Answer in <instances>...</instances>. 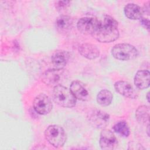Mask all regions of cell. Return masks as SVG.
Segmentation results:
<instances>
[{
	"mask_svg": "<svg viewBox=\"0 0 150 150\" xmlns=\"http://www.w3.org/2000/svg\"><path fill=\"white\" fill-rule=\"evenodd\" d=\"M93 36L103 43L111 42L118 38L119 31L118 22L112 17L105 15Z\"/></svg>",
	"mask_w": 150,
	"mask_h": 150,
	"instance_id": "cell-1",
	"label": "cell"
},
{
	"mask_svg": "<svg viewBox=\"0 0 150 150\" xmlns=\"http://www.w3.org/2000/svg\"><path fill=\"white\" fill-rule=\"evenodd\" d=\"M53 98L56 104L66 108L74 107L76 103V98L70 90L60 84L54 86L53 91Z\"/></svg>",
	"mask_w": 150,
	"mask_h": 150,
	"instance_id": "cell-2",
	"label": "cell"
},
{
	"mask_svg": "<svg viewBox=\"0 0 150 150\" xmlns=\"http://www.w3.org/2000/svg\"><path fill=\"white\" fill-rule=\"evenodd\" d=\"M45 136L46 139L56 148L62 146L66 139L64 130L58 125H49L45 131Z\"/></svg>",
	"mask_w": 150,
	"mask_h": 150,
	"instance_id": "cell-3",
	"label": "cell"
},
{
	"mask_svg": "<svg viewBox=\"0 0 150 150\" xmlns=\"http://www.w3.org/2000/svg\"><path fill=\"white\" fill-rule=\"evenodd\" d=\"M112 56L121 60H129L136 58L138 54L137 49L132 45L128 43L115 45L111 50Z\"/></svg>",
	"mask_w": 150,
	"mask_h": 150,
	"instance_id": "cell-4",
	"label": "cell"
},
{
	"mask_svg": "<svg viewBox=\"0 0 150 150\" xmlns=\"http://www.w3.org/2000/svg\"><path fill=\"white\" fill-rule=\"evenodd\" d=\"M99 25L100 21L97 19L92 17H84L79 20L77 28L83 34L93 36L98 28Z\"/></svg>",
	"mask_w": 150,
	"mask_h": 150,
	"instance_id": "cell-5",
	"label": "cell"
},
{
	"mask_svg": "<svg viewBox=\"0 0 150 150\" xmlns=\"http://www.w3.org/2000/svg\"><path fill=\"white\" fill-rule=\"evenodd\" d=\"M87 118L91 124L97 128H103L108 123L109 115L99 110H93L88 112Z\"/></svg>",
	"mask_w": 150,
	"mask_h": 150,
	"instance_id": "cell-6",
	"label": "cell"
},
{
	"mask_svg": "<svg viewBox=\"0 0 150 150\" xmlns=\"http://www.w3.org/2000/svg\"><path fill=\"white\" fill-rule=\"evenodd\" d=\"M33 105L35 110L41 115L49 113L52 108L50 99L45 94H40L37 96L33 100Z\"/></svg>",
	"mask_w": 150,
	"mask_h": 150,
	"instance_id": "cell-7",
	"label": "cell"
},
{
	"mask_svg": "<svg viewBox=\"0 0 150 150\" xmlns=\"http://www.w3.org/2000/svg\"><path fill=\"white\" fill-rule=\"evenodd\" d=\"M100 145L104 150H112L117 145V139L109 129H103L100 134Z\"/></svg>",
	"mask_w": 150,
	"mask_h": 150,
	"instance_id": "cell-8",
	"label": "cell"
},
{
	"mask_svg": "<svg viewBox=\"0 0 150 150\" xmlns=\"http://www.w3.org/2000/svg\"><path fill=\"white\" fill-rule=\"evenodd\" d=\"M63 73V69H50L45 71L42 76V81L48 86H57Z\"/></svg>",
	"mask_w": 150,
	"mask_h": 150,
	"instance_id": "cell-9",
	"label": "cell"
},
{
	"mask_svg": "<svg viewBox=\"0 0 150 150\" xmlns=\"http://www.w3.org/2000/svg\"><path fill=\"white\" fill-rule=\"evenodd\" d=\"M70 90L76 98L81 101L88 100L89 94L82 82L77 80L73 81L70 85Z\"/></svg>",
	"mask_w": 150,
	"mask_h": 150,
	"instance_id": "cell-10",
	"label": "cell"
},
{
	"mask_svg": "<svg viewBox=\"0 0 150 150\" xmlns=\"http://www.w3.org/2000/svg\"><path fill=\"white\" fill-rule=\"evenodd\" d=\"M114 87L117 92L126 97L134 98L137 97L136 93L132 86L125 81H117L114 84Z\"/></svg>",
	"mask_w": 150,
	"mask_h": 150,
	"instance_id": "cell-11",
	"label": "cell"
},
{
	"mask_svg": "<svg viewBox=\"0 0 150 150\" xmlns=\"http://www.w3.org/2000/svg\"><path fill=\"white\" fill-rule=\"evenodd\" d=\"M69 58V54L64 50H57L52 56V62L56 69H63Z\"/></svg>",
	"mask_w": 150,
	"mask_h": 150,
	"instance_id": "cell-12",
	"label": "cell"
},
{
	"mask_svg": "<svg viewBox=\"0 0 150 150\" xmlns=\"http://www.w3.org/2000/svg\"><path fill=\"white\" fill-rule=\"evenodd\" d=\"M81 56L88 59H94L100 55V50L96 45L90 43H83L79 47Z\"/></svg>",
	"mask_w": 150,
	"mask_h": 150,
	"instance_id": "cell-13",
	"label": "cell"
},
{
	"mask_svg": "<svg viewBox=\"0 0 150 150\" xmlns=\"http://www.w3.org/2000/svg\"><path fill=\"white\" fill-rule=\"evenodd\" d=\"M150 74L148 70H139L134 77V83L139 89H145L149 86Z\"/></svg>",
	"mask_w": 150,
	"mask_h": 150,
	"instance_id": "cell-14",
	"label": "cell"
},
{
	"mask_svg": "<svg viewBox=\"0 0 150 150\" xmlns=\"http://www.w3.org/2000/svg\"><path fill=\"white\" fill-rule=\"evenodd\" d=\"M124 13L128 18L135 20L142 18L144 13V10L139 5L130 3L125 6Z\"/></svg>",
	"mask_w": 150,
	"mask_h": 150,
	"instance_id": "cell-15",
	"label": "cell"
},
{
	"mask_svg": "<svg viewBox=\"0 0 150 150\" xmlns=\"http://www.w3.org/2000/svg\"><path fill=\"white\" fill-rule=\"evenodd\" d=\"M56 29L60 32H66L69 30L73 25V19L67 15L59 16L55 21Z\"/></svg>",
	"mask_w": 150,
	"mask_h": 150,
	"instance_id": "cell-16",
	"label": "cell"
},
{
	"mask_svg": "<svg viewBox=\"0 0 150 150\" xmlns=\"http://www.w3.org/2000/svg\"><path fill=\"white\" fill-rule=\"evenodd\" d=\"M112 97L111 91L108 90H102L97 94V101L102 106H107L111 104Z\"/></svg>",
	"mask_w": 150,
	"mask_h": 150,
	"instance_id": "cell-17",
	"label": "cell"
},
{
	"mask_svg": "<svg viewBox=\"0 0 150 150\" xmlns=\"http://www.w3.org/2000/svg\"><path fill=\"white\" fill-rule=\"evenodd\" d=\"M135 117L137 120L141 123L148 122L149 117V108L146 105H141L136 111Z\"/></svg>",
	"mask_w": 150,
	"mask_h": 150,
	"instance_id": "cell-18",
	"label": "cell"
},
{
	"mask_svg": "<svg viewBox=\"0 0 150 150\" xmlns=\"http://www.w3.org/2000/svg\"><path fill=\"white\" fill-rule=\"evenodd\" d=\"M113 129L117 133L125 137H127L130 133L129 127L127 123L124 121H120L115 124L113 127Z\"/></svg>",
	"mask_w": 150,
	"mask_h": 150,
	"instance_id": "cell-19",
	"label": "cell"
},
{
	"mask_svg": "<svg viewBox=\"0 0 150 150\" xmlns=\"http://www.w3.org/2000/svg\"><path fill=\"white\" fill-rule=\"evenodd\" d=\"M70 3L69 1H59L56 2V7L58 9H61L66 8Z\"/></svg>",
	"mask_w": 150,
	"mask_h": 150,
	"instance_id": "cell-20",
	"label": "cell"
},
{
	"mask_svg": "<svg viewBox=\"0 0 150 150\" xmlns=\"http://www.w3.org/2000/svg\"><path fill=\"white\" fill-rule=\"evenodd\" d=\"M141 24L148 30L149 29V21L148 19H146L145 18H141Z\"/></svg>",
	"mask_w": 150,
	"mask_h": 150,
	"instance_id": "cell-21",
	"label": "cell"
},
{
	"mask_svg": "<svg viewBox=\"0 0 150 150\" xmlns=\"http://www.w3.org/2000/svg\"><path fill=\"white\" fill-rule=\"evenodd\" d=\"M149 93L148 92L147 93V95H146V98H147V100H148V101L149 102Z\"/></svg>",
	"mask_w": 150,
	"mask_h": 150,
	"instance_id": "cell-22",
	"label": "cell"
},
{
	"mask_svg": "<svg viewBox=\"0 0 150 150\" xmlns=\"http://www.w3.org/2000/svg\"><path fill=\"white\" fill-rule=\"evenodd\" d=\"M149 124H148V126H147V132H148V135H149Z\"/></svg>",
	"mask_w": 150,
	"mask_h": 150,
	"instance_id": "cell-23",
	"label": "cell"
}]
</instances>
